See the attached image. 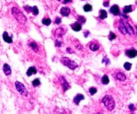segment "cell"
<instances>
[{"mask_svg": "<svg viewBox=\"0 0 137 114\" xmlns=\"http://www.w3.org/2000/svg\"><path fill=\"white\" fill-rule=\"evenodd\" d=\"M11 12H12V15L15 17V18H16L19 23H22V24L26 23V21H27V18L24 16V14H23L18 8H12Z\"/></svg>", "mask_w": 137, "mask_h": 114, "instance_id": "obj_1", "label": "cell"}, {"mask_svg": "<svg viewBox=\"0 0 137 114\" xmlns=\"http://www.w3.org/2000/svg\"><path fill=\"white\" fill-rule=\"evenodd\" d=\"M102 103L105 105V107L109 110H112L115 108V101L113 99V98L110 95H106L102 99Z\"/></svg>", "mask_w": 137, "mask_h": 114, "instance_id": "obj_2", "label": "cell"}, {"mask_svg": "<svg viewBox=\"0 0 137 114\" xmlns=\"http://www.w3.org/2000/svg\"><path fill=\"white\" fill-rule=\"evenodd\" d=\"M61 63L64 64V65H65V66H67L71 70H75L76 68H77L78 66V64L76 63H75L74 61L70 60L67 57H62L61 58Z\"/></svg>", "mask_w": 137, "mask_h": 114, "instance_id": "obj_3", "label": "cell"}, {"mask_svg": "<svg viewBox=\"0 0 137 114\" xmlns=\"http://www.w3.org/2000/svg\"><path fill=\"white\" fill-rule=\"evenodd\" d=\"M15 87H16V88H17V90H18V92L19 94H21L22 96H28L27 88L25 87V86L23 85L22 83L16 81V82H15Z\"/></svg>", "mask_w": 137, "mask_h": 114, "instance_id": "obj_4", "label": "cell"}, {"mask_svg": "<svg viewBox=\"0 0 137 114\" xmlns=\"http://www.w3.org/2000/svg\"><path fill=\"white\" fill-rule=\"evenodd\" d=\"M59 81H60V84H61V86L63 87V91L65 92L67 89L70 88V85H69L67 81H66V79L64 77V76H60L59 77Z\"/></svg>", "mask_w": 137, "mask_h": 114, "instance_id": "obj_5", "label": "cell"}, {"mask_svg": "<svg viewBox=\"0 0 137 114\" xmlns=\"http://www.w3.org/2000/svg\"><path fill=\"white\" fill-rule=\"evenodd\" d=\"M113 76H114L117 80H119V81H125V79H126L125 75H124L122 72H121V71H117L116 73L113 74Z\"/></svg>", "mask_w": 137, "mask_h": 114, "instance_id": "obj_6", "label": "cell"}, {"mask_svg": "<svg viewBox=\"0 0 137 114\" xmlns=\"http://www.w3.org/2000/svg\"><path fill=\"white\" fill-rule=\"evenodd\" d=\"M64 27H59L57 28L56 30H53V35L55 37H62L64 35V31H65V29H64Z\"/></svg>", "mask_w": 137, "mask_h": 114, "instance_id": "obj_7", "label": "cell"}, {"mask_svg": "<svg viewBox=\"0 0 137 114\" xmlns=\"http://www.w3.org/2000/svg\"><path fill=\"white\" fill-rule=\"evenodd\" d=\"M125 54L128 56L129 58H134L135 56H137V51L135 49H128V50H126L125 52Z\"/></svg>", "mask_w": 137, "mask_h": 114, "instance_id": "obj_8", "label": "cell"}, {"mask_svg": "<svg viewBox=\"0 0 137 114\" xmlns=\"http://www.w3.org/2000/svg\"><path fill=\"white\" fill-rule=\"evenodd\" d=\"M110 13L112 15H115V16H119L120 15V8H119V6L117 5H113L110 9Z\"/></svg>", "mask_w": 137, "mask_h": 114, "instance_id": "obj_9", "label": "cell"}, {"mask_svg": "<svg viewBox=\"0 0 137 114\" xmlns=\"http://www.w3.org/2000/svg\"><path fill=\"white\" fill-rule=\"evenodd\" d=\"M71 28H72V30H75V31H79L82 29V25L78 22V21H76V22L71 24Z\"/></svg>", "mask_w": 137, "mask_h": 114, "instance_id": "obj_10", "label": "cell"}, {"mask_svg": "<svg viewBox=\"0 0 137 114\" xmlns=\"http://www.w3.org/2000/svg\"><path fill=\"white\" fill-rule=\"evenodd\" d=\"M61 15L62 16H64V17H67V16H69V14L71 13V10H70V8H67V7H64V8H61Z\"/></svg>", "mask_w": 137, "mask_h": 114, "instance_id": "obj_11", "label": "cell"}, {"mask_svg": "<svg viewBox=\"0 0 137 114\" xmlns=\"http://www.w3.org/2000/svg\"><path fill=\"white\" fill-rule=\"evenodd\" d=\"M89 48H90V50L91 51L96 52V51H98L99 49V44L96 41H91V42H90V44H89Z\"/></svg>", "mask_w": 137, "mask_h": 114, "instance_id": "obj_12", "label": "cell"}, {"mask_svg": "<svg viewBox=\"0 0 137 114\" xmlns=\"http://www.w3.org/2000/svg\"><path fill=\"white\" fill-rule=\"evenodd\" d=\"M85 99V97L83 96L82 94H77L76 96L74 98V103L76 104V105H78L79 103H80V101L83 100Z\"/></svg>", "mask_w": 137, "mask_h": 114, "instance_id": "obj_13", "label": "cell"}, {"mask_svg": "<svg viewBox=\"0 0 137 114\" xmlns=\"http://www.w3.org/2000/svg\"><path fill=\"white\" fill-rule=\"evenodd\" d=\"M3 71H4L6 76H10V74H11V67H10V65L8 64H5L3 65Z\"/></svg>", "mask_w": 137, "mask_h": 114, "instance_id": "obj_14", "label": "cell"}, {"mask_svg": "<svg viewBox=\"0 0 137 114\" xmlns=\"http://www.w3.org/2000/svg\"><path fill=\"white\" fill-rule=\"evenodd\" d=\"M3 39H4V41L6 42H8V43H12L13 42V40H12V38L9 36L8 33L7 31H5L3 33Z\"/></svg>", "mask_w": 137, "mask_h": 114, "instance_id": "obj_15", "label": "cell"}, {"mask_svg": "<svg viewBox=\"0 0 137 114\" xmlns=\"http://www.w3.org/2000/svg\"><path fill=\"white\" fill-rule=\"evenodd\" d=\"M36 73H37L36 68H35L34 66H30V68L28 69V71H27V76H32V75H35Z\"/></svg>", "mask_w": 137, "mask_h": 114, "instance_id": "obj_16", "label": "cell"}, {"mask_svg": "<svg viewBox=\"0 0 137 114\" xmlns=\"http://www.w3.org/2000/svg\"><path fill=\"white\" fill-rule=\"evenodd\" d=\"M29 46L31 48L32 50H34L35 52H38L39 51V46L37 44L35 41H30L29 42Z\"/></svg>", "mask_w": 137, "mask_h": 114, "instance_id": "obj_17", "label": "cell"}, {"mask_svg": "<svg viewBox=\"0 0 137 114\" xmlns=\"http://www.w3.org/2000/svg\"><path fill=\"white\" fill-rule=\"evenodd\" d=\"M133 10L132 6H125L123 8V14H128L130 12H132Z\"/></svg>", "mask_w": 137, "mask_h": 114, "instance_id": "obj_18", "label": "cell"}, {"mask_svg": "<svg viewBox=\"0 0 137 114\" xmlns=\"http://www.w3.org/2000/svg\"><path fill=\"white\" fill-rule=\"evenodd\" d=\"M107 16H108V14H107V11L104 10V9H101L100 11H99V18L100 19H105L107 18Z\"/></svg>", "mask_w": 137, "mask_h": 114, "instance_id": "obj_19", "label": "cell"}, {"mask_svg": "<svg viewBox=\"0 0 137 114\" xmlns=\"http://www.w3.org/2000/svg\"><path fill=\"white\" fill-rule=\"evenodd\" d=\"M101 82H102V84H103V85H108V84H109V82H110L109 76H108L107 75L103 76H102V79H101Z\"/></svg>", "mask_w": 137, "mask_h": 114, "instance_id": "obj_20", "label": "cell"}, {"mask_svg": "<svg viewBox=\"0 0 137 114\" xmlns=\"http://www.w3.org/2000/svg\"><path fill=\"white\" fill-rule=\"evenodd\" d=\"M41 22H42L43 25H45V26H49L51 23H52V21H51L50 18H42Z\"/></svg>", "mask_w": 137, "mask_h": 114, "instance_id": "obj_21", "label": "cell"}, {"mask_svg": "<svg viewBox=\"0 0 137 114\" xmlns=\"http://www.w3.org/2000/svg\"><path fill=\"white\" fill-rule=\"evenodd\" d=\"M32 86L33 87H39L40 85H41V81H40V79L39 78H36V79H34L33 81H32Z\"/></svg>", "mask_w": 137, "mask_h": 114, "instance_id": "obj_22", "label": "cell"}, {"mask_svg": "<svg viewBox=\"0 0 137 114\" xmlns=\"http://www.w3.org/2000/svg\"><path fill=\"white\" fill-rule=\"evenodd\" d=\"M84 8V10H85L86 12H90V11L92 10V6L91 5H89V4H87V5H85V6H84V8Z\"/></svg>", "mask_w": 137, "mask_h": 114, "instance_id": "obj_23", "label": "cell"}, {"mask_svg": "<svg viewBox=\"0 0 137 114\" xmlns=\"http://www.w3.org/2000/svg\"><path fill=\"white\" fill-rule=\"evenodd\" d=\"M32 14L34 15V16H37L38 14H39V9L37 8L36 6H34V7H32V10H31Z\"/></svg>", "mask_w": 137, "mask_h": 114, "instance_id": "obj_24", "label": "cell"}, {"mask_svg": "<svg viewBox=\"0 0 137 114\" xmlns=\"http://www.w3.org/2000/svg\"><path fill=\"white\" fill-rule=\"evenodd\" d=\"M123 66H124V68H125V70L130 71V70H131V68H132V64H130V63H125Z\"/></svg>", "mask_w": 137, "mask_h": 114, "instance_id": "obj_25", "label": "cell"}, {"mask_svg": "<svg viewBox=\"0 0 137 114\" xmlns=\"http://www.w3.org/2000/svg\"><path fill=\"white\" fill-rule=\"evenodd\" d=\"M77 20L79 21V23H80V24H82V23L86 22V18H84V17H82V16H78V17H77Z\"/></svg>", "mask_w": 137, "mask_h": 114, "instance_id": "obj_26", "label": "cell"}, {"mask_svg": "<svg viewBox=\"0 0 137 114\" xmlns=\"http://www.w3.org/2000/svg\"><path fill=\"white\" fill-rule=\"evenodd\" d=\"M97 91H98V90H97L96 87H90V88H89V93H90V95H95L97 93Z\"/></svg>", "mask_w": 137, "mask_h": 114, "instance_id": "obj_27", "label": "cell"}, {"mask_svg": "<svg viewBox=\"0 0 137 114\" xmlns=\"http://www.w3.org/2000/svg\"><path fill=\"white\" fill-rule=\"evenodd\" d=\"M109 38H110V41H113L115 38H116V34H115L114 32L110 31V36H109Z\"/></svg>", "mask_w": 137, "mask_h": 114, "instance_id": "obj_28", "label": "cell"}, {"mask_svg": "<svg viewBox=\"0 0 137 114\" xmlns=\"http://www.w3.org/2000/svg\"><path fill=\"white\" fill-rule=\"evenodd\" d=\"M24 9H25L26 11H28V12H31L32 8H30V7H29V6H24Z\"/></svg>", "mask_w": 137, "mask_h": 114, "instance_id": "obj_29", "label": "cell"}, {"mask_svg": "<svg viewBox=\"0 0 137 114\" xmlns=\"http://www.w3.org/2000/svg\"><path fill=\"white\" fill-rule=\"evenodd\" d=\"M54 22L56 23V24H60V23H61V18H60L59 17H56Z\"/></svg>", "mask_w": 137, "mask_h": 114, "instance_id": "obj_30", "label": "cell"}, {"mask_svg": "<svg viewBox=\"0 0 137 114\" xmlns=\"http://www.w3.org/2000/svg\"><path fill=\"white\" fill-rule=\"evenodd\" d=\"M62 45V42L60 41H55V46H57V47H61Z\"/></svg>", "mask_w": 137, "mask_h": 114, "instance_id": "obj_31", "label": "cell"}, {"mask_svg": "<svg viewBox=\"0 0 137 114\" xmlns=\"http://www.w3.org/2000/svg\"><path fill=\"white\" fill-rule=\"evenodd\" d=\"M129 109H130L131 110H135V107H134V105L131 104V105H129Z\"/></svg>", "mask_w": 137, "mask_h": 114, "instance_id": "obj_32", "label": "cell"}, {"mask_svg": "<svg viewBox=\"0 0 137 114\" xmlns=\"http://www.w3.org/2000/svg\"><path fill=\"white\" fill-rule=\"evenodd\" d=\"M72 0H62V2L64 3V4H67V3H70Z\"/></svg>", "mask_w": 137, "mask_h": 114, "instance_id": "obj_33", "label": "cell"}, {"mask_svg": "<svg viewBox=\"0 0 137 114\" xmlns=\"http://www.w3.org/2000/svg\"><path fill=\"white\" fill-rule=\"evenodd\" d=\"M66 52H67V53H73V51H72V49H70V48H67V49H66Z\"/></svg>", "mask_w": 137, "mask_h": 114, "instance_id": "obj_34", "label": "cell"}, {"mask_svg": "<svg viewBox=\"0 0 137 114\" xmlns=\"http://www.w3.org/2000/svg\"><path fill=\"white\" fill-rule=\"evenodd\" d=\"M104 62H107V64H110V61H109V60H107L106 58L103 59V63H104Z\"/></svg>", "mask_w": 137, "mask_h": 114, "instance_id": "obj_35", "label": "cell"}]
</instances>
